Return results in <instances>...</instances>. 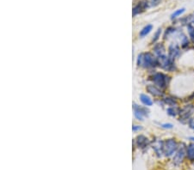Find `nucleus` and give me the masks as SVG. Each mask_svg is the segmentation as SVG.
<instances>
[{"mask_svg": "<svg viewBox=\"0 0 194 170\" xmlns=\"http://www.w3.org/2000/svg\"><path fill=\"white\" fill-rule=\"evenodd\" d=\"M137 65L145 69H155L158 67V59L151 52L142 53L137 58Z\"/></svg>", "mask_w": 194, "mask_h": 170, "instance_id": "nucleus-1", "label": "nucleus"}, {"mask_svg": "<svg viewBox=\"0 0 194 170\" xmlns=\"http://www.w3.org/2000/svg\"><path fill=\"white\" fill-rule=\"evenodd\" d=\"M151 81L154 84L156 85L162 90H165L169 86L171 77L167 74L163 72H154L151 76Z\"/></svg>", "mask_w": 194, "mask_h": 170, "instance_id": "nucleus-2", "label": "nucleus"}, {"mask_svg": "<svg viewBox=\"0 0 194 170\" xmlns=\"http://www.w3.org/2000/svg\"><path fill=\"white\" fill-rule=\"evenodd\" d=\"M194 116V104L189 103L185 104L184 106L180 107V114L178 116L179 121L182 124H187L190 119Z\"/></svg>", "mask_w": 194, "mask_h": 170, "instance_id": "nucleus-3", "label": "nucleus"}, {"mask_svg": "<svg viewBox=\"0 0 194 170\" xmlns=\"http://www.w3.org/2000/svg\"><path fill=\"white\" fill-rule=\"evenodd\" d=\"M158 59V67L162 69L165 71L167 72H174L177 70V65L175 64V60L171 59L167 54L162 55L161 57H157Z\"/></svg>", "mask_w": 194, "mask_h": 170, "instance_id": "nucleus-4", "label": "nucleus"}, {"mask_svg": "<svg viewBox=\"0 0 194 170\" xmlns=\"http://www.w3.org/2000/svg\"><path fill=\"white\" fill-rule=\"evenodd\" d=\"M179 146L180 144L173 138L164 140V156L167 157L173 156L179 149Z\"/></svg>", "mask_w": 194, "mask_h": 170, "instance_id": "nucleus-5", "label": "nucleus"}, {"mask_svg": "<svg viewBox=\"0 0 194 170\" xmlns=\"http://www.w3.org/2000/svg\"><path fill=\"white\" fill-rule=\"evenodd\" d=\"M185 157H186V145L184 143H180L179 149L177 150L173 156V162L175 166H179L183 162Z\"/></svg>", "mask_w": 194, "mask_h": 170, "instance_id": "nucleus-6", "label": "nucleus"}, {"mask_svg": "<svg viewBox=\"0 0 194 170\" xmlns=\"http://www.w3.org/2000/svg\"><path fill=\"white\" fill-rule=\"evenodd\" d=\"M133 110L135 119L141 121H143L144 118L149 114V110L147 108V107H142L136 103L133 104Z\"/></svg>", "mask_w": 194, "mask_h": 170, "instance_id": "nucleus-7", "label": "nucleus"}, {"mask_svg": "<svg viewBox=\"0 0 194 170\" xmlns=\"http://www.w3.org/2000/svg\"><path fill=\"white\" fill-rule=\"evenodd\" d=\"M181 47L178 42L170 43L167 47V56L171 59L175 60L181 54Z\"/></svg>", "mask_w": 194, "mask_h": 170, "instance_id": "nucleus-8", "label": "nucleus"}, {"mask_svg": "<svg viewBox=\"0 0 194 170\" xmlns=\"http://www.w3.org/2000/svg\"><path fill=\"white\" fill-rule=\"evenodd\" d=\"M146 90L148 94H150L152 96L155 98H159L161 99L162 97L165 96V93L164 90H162L161 89H160L159 87H157L156 85L153 84H148L146 86Z\"/></svg>", "mask_w": 194, "mask_h": 170, "instance_id": "nucleus-9", "label": "nucleus"}, {"mask_svg": "<svg viewBox=\"0 0 194 170\" xmlns=\"http://www.w3.org/2000/svg\"><path fill=\"white\" fill-rule=\"evenodd\" d=\"M151 146L154 150V151L155 152V154L157 155L158 157H161L164 155V140L161 139H155L151 142Z\"/></svg>", "mask_w": 194, "mask_h": 170, "instance_id": "nucleus-10", "label": "nucleus"}, {"mask_svg": "<svg viewBox=\"0 0 194 170\" xmlns=\"http://www.w3.org/2000/svg\"><path fill=\"white\" fill-rule=\"evenodd\" d=\"M149 6H150V5H149V2H148V1H147V0H142V1H141V2H139V3L133 8V11H132L133 16L135 17V16H136V15H138V14H141V13H142L143 11H145L146 10Z\"/></svg>", "mask_w": 194, "mask_h": 170, "instance_id": "nucleus-11", "label": "nucleus"}, {"mask_svg": "<svg viewBox=\"0 0 194 170\" xmlns=\"http://www.w3.org/2000/svg\"><path fill=\"white\" fill-rule=\"evenodd\" d=\"M135 143L140 149H145L151 144V142L144 135H138L135 138Z\"/></svg>", "mask_w": 194, "mask_h": 170, "instance_id": "nucleus-12", "label": "nucleus"}, {"mask_svg": "<svg viewBox=\"0 0 194 170\" xmlns=\"http://www.w3.org/2000/svg\"><path fill=\"white\" fill-rule=\"evenodd\" d=\"M167 51H166V47L162 42H157L154 45V47H153V53L155 55L156 57H161L162 55L167 54L166 53Z\"/></svg>", "mask_w": 194, "mask_h": 170, "instance_id": "nucleus-13", "label": "nucleus"}, {"mask_svg": "<svg viewBox=\"0 0 194 170\" xmlns=\"http://www.w3.org/2000/svg\"><path fill=\"white\" fill-rule=\"evenodd\" d=\"M161 103L165 105V106H167V107H175V106H179V101L178 99H176L174 96H165L164 97H162L161 99H160Z\"/></svg>", "mask_w": 194, "mask_h": 170, "instance_id": "nucleus-14", "label": "nucleus"}, {"mask_svg": "<svg viewBox=\"0 0 194 170\" xmlns=\"http://www.w3.org/2000/svg\"><path fill=\"white\" fill-rule=\"evenodd\" d=\"M140 101L145 107H151L154 105V101L149 96L146 94H141L140 95Z\"/></svg>", "mask_w": 194, "mask_h": 170, "instance_id": "nucleus-15", "label": "nucleus"}, {"mask_svg": "<svg viewBox=\"0 0 194 170\" xmlns=\"http://www.w3.org/2000/svg\"><path fill=\"white\" fill-rule=\"evenodd\" d=\"M180 106H175V107H167V114L172 118H176L179 116L180 114Z\"/></svg>", "mask_w": 194, "mask_h": 170, "instance_id": "nucleus-16", "label": "nucleus"}, {"mask_svg": "<svg viewBox=\"0 0 194 170\" xmlns=\"http://www.w3.org/2000/svg\"><path fill=\"white\" fill-rule=\"evenodd\" d=\"M186 158L189 161H194V143L191 142L189 144L186 145Z\"/></svg>", "mask_w": 194, "mask_h": 170, "instance_id": "nucleus-17", "label": "nucleus"}, {"mask_svg": "<svg viewBox=\"0 0 194 170\" xmlns=\"http://www.w3.org/2000/svg\"><path fill=\"white\" fill-rule=\"evenodd\" d=\"M178 30V29L175 28V27H168L165 32H164V35H163V40L164 41H167V40H168L170 37L173 36V35H175V33Z\"/></svg>", "mask_w": 194, "mask_h": 170, "instance_id": "nucleus-18", "label": "nucleus"}, {"mask_svg": "<svg viewBox=\"0 0 194 170\" xmlns=\"http://www.w3.org/2000/svg\"><path fill=\"white\" fill-rule=\"evenodd\" d=\"M153 28H154V26L152 24H148L146 25L145 27H143L142 28V29L140 31L139 33V35L141 38H144L145 36H147L152 30H153Z\"/></svg>", "mask_w": 194, "mask_h": 170, "instance_id": "nucleus-19", "label": "nucleus"}, {"mask_svg": "<svg viewBox=\"0 0 194 170\" xmlns=\"http://www.w3.org/2000/svg\"><path fill=\"white\" fill-rule=\"evenodd\" d=\"M186 31H187L188 37L190 38L191 41L194 43V25L188 24L186 26Z\"/></svg>", "mask_w": 194, "mask_h": 170, "instance_id": "nucleus-20", "label": "nucleus"}, {"mask_svg": "<svg viewBox=\"0 0 194 170\" xmlns=\"http://www.w3.org/2000/svg\"><path fill=\"white\" fill-rule=\"evenodd\" d=\"M161 34H162V29H161V28H159L157 30L155 31V33H154V36L152 38V41L151 43L152 44H155V43H157L159 41V40L161 39Z\"/></svg>", "mask_w": 194, "mask_h": 170, "instance_id": "nucleus-21", "label": "nucleus"}, {"mask_svg": "<svg viewBox=\"0 0 194 170\" xmlns=\"http://www.w3.org/2000/svg\"><path fill=\"white\" fill-rule=\"evenodd\" d=\"M185 11H186V9H185V8H180V9L176 10L171 15V20H174V19L178 18V17H180Z\"/></svg>", "mask_w": 194, "mask_h": 170, "instance_id": "nucleus-22", "label": "nucleus"}, {"mask_svg": "<svg viewBox=\"0 0 194 170\" xmlns=\"http://www.w3.org/2000/svg\"><path fill=\"white\" fill-rule=\"evenodd\" d=\"M160 126L166 130H171L173 128V125L172 123H162V124H160Z\"/></svg>", "mask_w": 194, "mask_h": 170, "instance_id": "nucleus-23", "label": "nucleus"}, {"mask_svg": "<svg viewBox=\"0 0 194 170\" xmlns=\"http://www.w3.org/2000/svg\"><path fill=\"white\" fill-rule=\"evenodd\" d=\"M162 0H149V5L152 7H155L161 3Z\"/></svg>", "mask_w": 194, "mask_h": 170, "instance_id": "nucleus-24", "label": "nucleus"}, {"mask_svg": "<svg viewBox=\"0 0 194 170\" xmlns=\"http://www.w3.org/2000/svg\"><path fill=\"white\" fill-rule=\"evenodd\" d=\"M187 126H188V127L190 128L191 130L194 131V116L190 119V120H189L187 123Z\"/></svg>", "mask_w": 194, "mask_h": 170, "instance_id": "nucleus-25", "label": "nucleus"}, {"mask_svg": "<svg viewBox=\"0 0 194 170\" xmlns=\"http://www.w3.org/2000/svg\"><path fill=\"white\" fill-rule=\"evenodd\" d=\"M132 130H133V132H138V131L142 130V127L141 126H136V125H135V126H133V127H132Z\"/></svg>", "mask_w": 194, "mask_h": 170, "instance_id": "nucleus-26", "label": "nucleus"}, {"mask_svg": "<svg viewBox=\"0 0 194 170\" xmlns=\"http://www.w3.org/2000/svg\"><path fill=\"white\" fill-rule=\"evenodd\" d=\"M188 139L190 140L191 142H193L194 143V136L193 137H189V138H188Z\"/></svg>", "mask_w": 194, "mask_h": 170, "instance_id": "nucleus-27", "label": "nucleus"}]
</instances>
